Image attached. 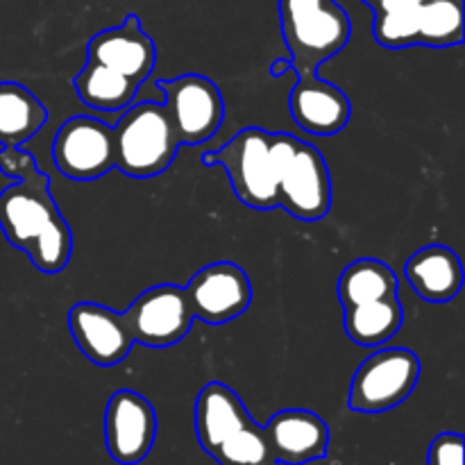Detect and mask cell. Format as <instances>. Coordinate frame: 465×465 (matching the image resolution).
<instances>
[{"instance_id": "4fadbf2b", "label": "cell", "mask_w": 465, "mask_h": 465, "mask_svg": "<svg viewBox=\"0 0 465 465\" xmlns=\"http://www.w3.org/2000/svg\"><path fill=\"white\" fill-rule=\"evenodd\" d=\"M86 62L112 68L141 86L153 75L157 48L143 30L141 18L136 14H127L121 25L91 36L86 44Z\"/></svg>"}, {"instance_id": "4316f807", "label": "cell", "mask_w": 465, "mask_h": 465, "mask_svg": "<svg viewBox=\"0 0 465 465\" xmlns=\"http://www.w3.org/2000/svg\"><path fill=\"white\" fill-rule=\"evenodd\" d=\"M291 68V62H284V59H277L275 64H272L271 73L272 75H282V71H289Z\"/></svg>"}, {"instance_id": "d6986e66", "label": "cell", "mask_w": 465, "mask_h": 465, "mask_svg": "<svg viewBox=\"0 0 465 465\" xmlns=\"http://www.w3.org/2000/svg\"><path fill=\"white\" fill-rule=\"evenodd\" d=\"M343 327L348 339L361 348H381L400 331L404 309L398 295L375 302L354 304L343 309Z\"/></svg>"}, {"instance_id": "cb8c5ba5", "label": "cell", "mask_w": 465, "mask_h": 465, "mask_svg": "<svg viewBox=\"0 0 465 465\" xmlns=\"http://www.w3.org/2000/svg\"><path fill=\"white\" fill-rule=\"evenodd\" d=\"M212 459L218 465H280L268 443L266 430L254 420L223 440L212 452Z\"/></svg>"}, {"instance_id": "d4e9b609", "label": "cell", "mask_w": 465, "mask_h": 465, "mask_svg": "<svg viewBox=\"0 0 465 465\" xmlns=\"http://www.w3.org/2000/svg\"><path fill=\"white\" fill-rule=\"evenodd\" d=\"M427 465H463V436L445 431L430 445Z\"/></svg>"}, {"instance_id": "30bf717a", "label": "cell", "mask_w": 465, "mask_h": 465, "mask_svg": "<svg viewBox=\"0 0 465 465\" xmlns=\"http://www.w3.org/2000/svg\"><path fill=\"white\" fill-rule=\"evenodd\" d=\"M193 318L207 325H225L248 312L252 282L248 272L232 262H216L200 268L184 286Z\"/></svg>"}, {"instance_id": "44dd1931", "label": "cell", "mask_w": 465, "mask_h": 465, "mask_svg": "<svg viewBox=\"0 0 465 465\" xmlns=\"http://www.w3.org/2000/svg\"><path fill=\"white\" fill-rule=\"evenodd\" d=\"M73 86H75L77 98L86 107L98 109V112H121V109H127L134 103L136 91H139V84L127 80L121 73L89 62L77 73Z\"/></svg>"}, {"instance_id": "83f0119b", "label": "cell", "mask_w": 465, "mask_h": 465, "mask_svg": "<svg viewBox=\"0 0 465 465\" xmlns=\"http://www.w3.org/2000/svg\"><path fill=\"white\" fill-rule=\"evenodd\" d=\"M361 3H366L368 7H372V5H377V3H380V0H361Z\"/></svg>"}, {"instance_id": "9a60e30c", "label": "cell", "mask_w": 465, "mask_h": 465, "mask_svg": "<svg viewBox=\"0 0 465 465\" xmlns=\"http://www.w3.org/2000/svg\"><path fill=\"white\" fill-rule=\"evenodd\" d=\"M289 109L295 125L316 136L339 134L352 116L348 95L331 82L316 77V73L298 75L291 91Z\"/></svg>"}, {"instance_id": "484cf974", "label": "cell", "mask_w": 465, "mask_h": 465, "mask_svg": "<svg viewBox=\"0 0 465 465\" xmlns=\"http://www.w3.org/2000/svg\"><path fill=\"white\" fill-rule=\"evenodd\" d=\"M35 154L25 153L21 148H3L0 150V173H5L12 180H21L27 173L36 171Z\"/></svg>"}, {"instance_id": "ba28073f", "label": "cell", "mask_w": 465, "mask_h": 465, "mask_svg": "<svg viewBox=\"0 0 465 465\" xmlns=\"http://www.w3.org/2000/svg\"><path fill=\"white\" fill-rule=\"evenodd\" d=\"M123 318L132 341L153 350L182 343L195 321L184 286L175 284H159L143 291L123 312Z\"/></svg>"}, {"instance_id": "6da1fadb", "label": "cell", "mask_w": 465, "mask_h": 465, "mask_svg": "<svg viewBox=\"0 0 465 465\" xmlns=\"http://www.w3.org/2000/svg\"><path fill=\"white\" fill-rule=\"evenodd\" d=\"M0 230L44 275H57L71 262V225L50 193V177L39 168L0 193Z\"/></svg>"}, {"instance_id": "ffe728a7", "label": "cell", "mask_w": 465, "mask_h": 465, "mask_svg": "<svg viewBox=\"0 0 465 465\" xmlns=\"http://www.w3.org/2000/svg\"><path fill=\"white\" fill-rule=\"evenodd\" d=\"M398 289L400 282L393 268L380 259L371 257L357 259L350 266H345L339 277V284H336V293H339L343 309L393 298V295H398Z\"/></svg>"}, {"instance_id": "9c48e42d", "label": "cell", "mask_w": 465, "mask_h": 465, "mask_svg": "<svg viewBox=\"0 0 465 465\" xmlns=\"http://www.w3.org/2000/svg\"><path fill=\"white\" fill-rule=\"evenodd\" d=\"M57 171L73 182H94L114 168V132L91 116H73L53 139Z\"/></svg>"}, {"instance_id": "7c38bea8", "label": "cell", "mask_w": 465, "mask_h": 465, "mask_svg": "<svg viewBox=\"0 0 465 465\" xmlns=\"http://www.w3.org/2000/svg\"><path fill=\"white\" fill-rule=\"evenodd\" d=\"M68 330L77 350L100 368L118 366L134 348L123 313L98 302H77L68 312Z\"/></svg>"}, {"instance_id": "3957f363", "label": "cell", "mask_w": 465, "mask_h": 465, "mask_svg": "<svg viewBox=\"0 0 465 465\" xmlns=\"http://www.w3.org/2000/svg\"><path fill=\"white\" fill-rule=\"evenodd\" d=\"M272 150L280 207L302 223L322 221L331 207V177L321 150L286 132H272Z\"/></svg>"}, {"instance_id": "5b68a950", "label": "cell", "mask_w": 465, "mask_h": 465, "mask_svg": "<svg viewBox=\"0 0 465 465\" xmlns=\"http://www.w3.org/2000/svg\"><path fill=\"white\" fill-rule=\"evenodd\" d=\"M203 162L207 166L225 168L236 198L248 207L259 212L280 207L272 132L245 127L223 148L204 153Z\"/></svg>"}, {"instance_id": "8992f818", "label": "cell", "mask_w": 465, "mask_h": 465, "mask_svg": "<svg viewBox=\"0 0 465 465\" xmlns=\"http://www.w3.org/2000/svg\"><path fill=\"white\" fill-rule=\"evenodd\" d=\"M420 380V359L407 348L377 350L363 359L350 384L348 407L359 413H384L407 402Z\"/></svg>"}, {"instance_id": "277c9868", "label": "cell", "mask_w": 465, "mask_h": 465, "mask_svg": "<svg viewBox=\"0 0 465 465\" xmlns=\"http://www.w3.org/2000/svg\"><path fill=\"white\" fill-rule=\"evenodd\" d=\"M114 132V168L134 180H150L166 171L180 150L163 104L143 100L127 107Z\"/></svg>"}, {"instance_id": "2e32d148", "label": "cell", "mask_w": 465, "mask_h": 465, "mask_svg": "<svg viewBox=\"0 0 465 465\" xmlns=\"http://www.w3.org/2000/svg\"><path fill=\"white\" fill-rule=\"evenodd\" d=\"M404 280L427 302H450L461 293V259L448 245H425L407 259Z\"/></svg>"}, {"instance_id": "52a82bcc", "label": "cell", "mask_w": 465, "mask_h": 465, "mask_svg": "<svg viewBox=\"0 0 465 465\" xmlns=\"http://www.w3.org/2000/svg\"><path fill=\"white\" fill-rule=\"evenodd\" d=\"M159 89L163 94V112L180 145H203L216 136L225 118V100L216 82L186 73L162 80Z\"/></svg>"}, {"instance_id": "5bb4252c", "label": "cell", "mask_w": 465, "mask_h": 465, "mask_svg": "<svg viewBox=\"0 0 465 465\" xmlns=\"http://www.w3.org/2000/svg\"><path fill=\"white\" fill-rule=\"evenodd\" d=\"M263 430L280 465H307L327 457L330 427L318 413L284 409L277 411Z\"/></svg>"}, {"instance_id": "8fae6325", "label": "cell", "mask_w": 465, "mask_h": 465, "mask_svg": "<svg viewBox=\"0 0 465 465\" xmlns=\"http://www.w3.org/2000/svg\"><path fill=\"white\" fill-rule=\"evenodd\" d=\"M157 439V413L141 393L121 389L109 398L104 411V445L121 465H139L148 459Z\"/></svg>"}, {"instance_id": "ac0fdd59", "label": "cell", "mask_w": 465, "mask_h": 465, "mask_svg": "<svg viewBox=\"0 0 465 465\" xmlns=\"http://www.w3.org/2000/svg\"><path fill=\"white\" fill-rule=\"evenodd\" d=\"M48 121V109L18 82H0V145L21 148Z\"/></svg>"}, {"instance_id": "603a6c76", "label": "cell", "mask_w": 465, "mask_h": 465, "mask_svg": "<svg viewBox=\"0 0 465 465\" xmlns=\"http://www.w3.org/2000/svg\"><path fill=\"white\" fill-rule=\"evenodd\" d=\"M463 41V0H425L418 21V45L452 48Z\"/></svg>"}, {"instance_id": "7402d4cb", "label": "cell", "mask_w": 465, "mask_h": 465, "mask_svg": "<svg viewBox=\"0 0 465 465\" xmlns=\"http://www.w3.org/2000/svg\"><path fill=\"white\" fill-rule=\"evenodd\" d=\"M425 0H380L372 5V36L391 50L418 45V21Z\"/></svg>"}, {"instance_id": "7a4b0ae2", "label": "cell", "mask_w": 465, "mask_h": 465, "mask_svg": "<svg viewBox=\"0 0 465 465\" xmlns=\"http://www.w3.org/2000/svg\"><path fill=\"white\" fill-rule=\"evenodd\" d=\"M280 27L298 75L318 68L348 45L352 23L334 0H280Z\"/></svg>"}, {"instance_id": "e0dca14e", "label": "cell", "mask_w": 465, "mask_h": 465, "mask_svg": "<svg viewBox=\"0 0 465 465\" xmlns=\"http://www.w3.org/2000/svg\"><path fill=\"white\" fill-rule=\"evenodd\" d=\"M250 420H252V416L241 402L236 391L223 381H209L198 393V400H195V436H198L200 448L209 457L223 440L230 439L234 431L248 425Z\"/></svg>"}]
</instances>
